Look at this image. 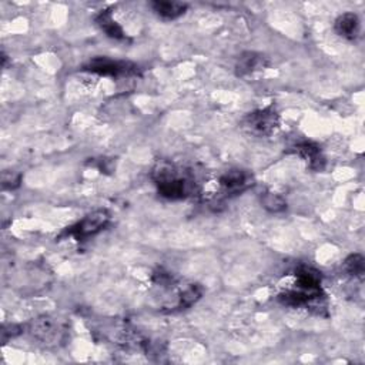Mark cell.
I'll use <instances>...</instances> for the list:
<instances>
[{
	"label": "cell",
	"instance_id": "9c48e42d",
	"mask_svg": "<svg viewBox=\"0 0 365 365\" xmlns=\"http://www.w3.org/2000/svg\"><path fill=\"white\" fill-rule=\"evenodd\" d=\"M334 29L344 39L354 41L357 39L361 30L360 19L355 13H342L337 17Z\"/></svg>",
	"mask_w": 365,
	"mask_h": 365
},
{
	"label": "cell",
	"instance_id": "8992f818",
	"mask_svg": "<svg viewBox=\"0 0 365 365\" xmlns=\"http://www.w3.org/2000/svg\"><path fill=\"white\" fill-rule=\"evenodd\" d=\"M253 186V176L244 170H230L220 177V187L227 196L240 195Z\"/></svg>",
	"mask_w": 365,
	"mask_h": 365
},
{
	"label": "cell",
	"instance_id": "9a60e30c",
	"mask_svg": "<svg viewBox=\"0 0 365 365\" xmlns=\"http://www.w3.org/2000/svg\"><path fill=\"white\" fill-rule=\"evenodd\" d=\"M344 270L353 277L361 278L365 272V260L361 254H351L344 263Z\"/></svg>",
	"mask_w": 365,
	"mask_h": 365
},
{
	"label": "cell",
	"instance_id": "6da1fadb",
	"mask_svg": "<svg viewBox=\"0 0 365 365\" xmlns=\"http://www.w3.org/2000/svg\"><path fill=\"white\" fill-rule=\"evenodd\" d=\"M159 193L170 200H180L190 196L193 191V183L180 175V170L168 162H160L151 171Z\"/></svg>",
	"mask_w": 365,
	"mask_h": 365
},
{
	"label": "cell",
	"instance_id": "277c9868",
	"mask_svg": "<svg viewBox=\"0 0 365 365\" xmlns=\"http://www.w3.org/2000/svg\"><path fill=\"white\" fill-rule=\"evenodd\" d=\"M110 216L106 210H96L93 213L87 214L78 224L67 230V234L73 236L76 240H85L94 234L100 233L102 230L109 224Z\"/></svg>",
	"mask_w": 365,
	"mask_h": 365
},
{
	"label": "cell",
	"instance_id": "2e32d148",
	"mask_svg": "<svg viewBox=\"0 0 365 365\" xmlns=\"http://www.w3.org/2000/svg\"><path fill=\"white\" fill-rule=\"evenodd\" d=\"M22 176L14 171H3L2 175V186L5 190H14L21 186Z\"/></svg>",
	"mask_w": 365,
	"mask_h": 365
},
{
	"label": "cell",
	"instance_id": "7c38bea8",
	"mask_svg": "<svg viewBox=\"0 0 365 365\" xmlns=\"http://www.w3.org/2000/svg\"><path fill=\"white\" fill-rule=\"evenodd\" d=\"M98 23L102 27V30L111 37V39H116V41H123L124 39V32L120 27V25L114 21L111 12L110 10H104L98 16Z\"/></svg>",
	"mask_w": 365,
	"mask_h": 365
},
{
	"label": "cell",
	"instance_id": "7a4b0ae2",
	"mask_svg": "<svg viewBox=\"0 0 365 365\" xmlns=\"http://www.w3.org/2000/svg\"><path fill=\"white\" fill-rule=\"evenodd\" d=\"M241 126L245 133L254 137H268L280 127V116L272 109L256 110L247 114Z\"/></svg>",
	"mask_w": 365,
	"mask_h": 365
},
{
	"label": "cell",
	"instance_id": "5bb4252c",
	"mask_svg": "<svg viewBox=\"0 0 365 365\" xmlns=\"http://www.w3.org/2000/svg\"><path fill=\"white\" fill-rule=\"evenodd\" d=\"M261 204L270 213H283L287 208L285 199L277 193H272V191H267L261 196Z\"/></svg>",
	"mask_w": 365,
	"mask_h": 365
},
{
	"label": "cell",
	"instance_id": "8fae6325",
	"mask_svg": "<svg viewBox=\"0 0 365 365\" xmlns=\"http://www.w3.org/2000/svg\"><path fill=\"white\" fill-rule=\"evenodd\" d=\"M151 8L160 17L166 19V21H175V19H177L186 13L188 6L186 3H180V2H167V0H157V2L151 3Z\"/></svg>",
	"mask_w": 365,
	"mask_h": 365
},
{
	"label": "cell",
	"instance_id": "30bf717a",
	"mask_svg": "<svg viewBox=\"0 0 365 365\" xmlns=\"http://www.w3.org/2000/svg\"><path fill=\"white\" fill-rule=\"evenodd\" d=\"M294 153L300 157L305 159L310 163V167L314 170H321L324 167V157L321 155V148L311 142H304L294 147Z\"/></svg>",
	"mask_w": 365,
	"mask_h": 365
},
{
	"label": "cell",
	"instance_id": "3957f363",
	"mask_svg": "<svg viewBox=\"0 0 365 365\" xmlns=\"http://www.w3.org/2000/svg\"><path fill=\"white\" fill-rule=\"evenodd\" d=\"M29 331L34 340L46 345H57L63 342L67 334L66 327L57 318L49 316L33 320L29 327Z\"/></svg>",
	"mask_w": 365,
	"mask_h": 365
},
{
	"label": "cell",
	"instance_id": "52a82bcc",
	"mask_svg": "<svg viewBox=\"0 0 365 365\" xmlns=\"http://www.w3.org/2000/svg\"><path fill=\"white\" fill-rule=\"evenodd\" d=\"M268 65H270V62H268L264 54L256 52H245L239 57L236 73L239 78H247V76H252L257 71L264 70L265 67H268Z\"/></svg>",
	"mask_w": 365,
	"mask_h": 365
},
{
	"label": "cell",
	"instance_id": "5b68a950",
	"mask_svg": "<svg viewBox=\"0 0 365 365\" xmlns=\"http://www.w3.org/2000/svg\"><path fill=\"white\" fill-rule=\"evenodd\" d=\"M85 70L99 74V76H110V78H122V76H133L139 73V67L129 62H118L110 60L107 57H98L93 59Z\"/></svg>",
	"mask_w": 365,
	"mask_h": 365
},
{
	"label": "cell",
	"instance_id": "4fadbf2b",
	"mask_svg": "<svg viewBox=\"0 0 365 365\" xmlns=\"http://www.w3.org/2000/svg\"><path fill=\"white\" fill-rule=\"evenodd\" d=\"M203 296V290L201 287L197 284H191L188 287H186L184 290L180 293L179 296V304H177V309L184 310L188 309L193 304H196Z\"/></svg>",
	"mask_w": 365,
	"mask_h": 365
},
{
	"label": "cell",
	"instance_id": "ba28073f",
	"mask_svg": "<svg viewBox=\"0 0 365 365\" xmlns=\"http://www.w3.org/2000/svg\"><path fill=\"white\" fill-rule=\"evenodd\" d=\"M297 288L301 291L321 297V273L311 267H300L296 272Z\"/></svg>",
	"mask_w": 365,
	"mask_h": 365
}]
</instances>
